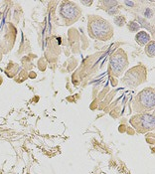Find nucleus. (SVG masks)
<instances>
[{"mask_svg": "<svg viewBox=\"0 0 155 174\" xmlns=\"http://www.w3.org/2000/svg\"><path fill=\"white\" fill-rule=\"evenodd\" d=\"M88 31L89 36L96 40L107 41L113 36V28L110 23L96 15L89 17Z\"/></svg>", "mask_w": 155, "mask_h": 174, "instance_id": "f257e3e1", "label": "nucleus"}, {"mask_svg": "<svg viewBox=\"0 0 155 174\" xmlns=\"http://www.w3.org/2000/svg\"><path fill=\"white\" fill-rule=\"evenodd\" d=\"M155 106V92L152 88H146L136 95L132 102V109L136 112L152 111Z\"/></svg>", "mask_w": 155, "mask_h": 174, "instance_id": "f03ea898", "label": "nucleus"}, {"mask_svg": "<svg viewBox=\"0 0 155 174\" xmlns=\"http://www.w3.org/2000/svg\"><path fill=\"white\" fill-rule=\"evenodd\" d=\"M60 15L66 25H72L77 22L81 17L82 10L77 4L71 1H64L60 6Z\"/></svg>", "mask_w": 155, "mask_h": 174, "instance_id": "7ed1b4c3", "label": "nucleus"}, {"mask_svg": "<svg viewBox=\"0 0 155 174\" xmlns=\"http://www.w3.org/2000/svg\"><path fill=\"white\" fill-rule=\"evenodd\" d=\"M130 123L138 133H146L154 129V115L152 113H138L132 116Z\"/></svg>", "mask_w": 155, "mask_h": 174, "instance_id": "20e7f679", "label": "nucleus"}, {"mask_svg": "<svg viewBox=\"0 0 155 174\" xmlns=\"http://www.w3.org/2000/svg\"><path fill=\"white\" fill-rule=\"evenodd\" d=\"M128 66V59L122 49H118L113 53L110 60V71L114 77H120Z\"/></svg>", "mask_w": 155, "mask_h": 174, "instance_id": "39448f33", "label": "nucleus"}, {"mask_svg": "<svg viewBox=\"0 0 155 174\" xmlns=\"http://www.w3.org/2000/svg\"><path fill=\"white\" fill-rule=\"evenodd\" d=\"M146 80V69L142 65L135 66L127 71L123 78V84L129 88H135Z\"/></svg>", "mask_w": 155, "mask_h": 174, "instance_id": "423d86ee", "label": "nucleus"}, {"mask_svg": "<svg viewBox=\"0 0 155 174\" xmlns=\"http://www.w3.org/2000/svg\"><path fill=\"white\" fill-rule=\"evenodd\" d=\"M135 40L140 45H147L150 42V36L145 31H140L136 34Z\"/></svg>", "mask_w": 155, "mask_h": 174, "instance_id": "0eeeda50", "label": "nucleus"}, {"mask_svg": "<svg viewBox=\"0 0 155 174\" xmlns=\"http://www.w3.org/2000/svg\"><path fill=\"white\" fill-rule=\"evenodd\" d=\"M145 53L148 57H154L155 56V42L154 41H150L148 44L146 45L145 47Z\"/></svg>", "mask_w": 155, "mask_h": 174, "instance_id": "6e6552de", "label": "nucleus"}, {"mask_svg": "<svg viewBox=\"0 0 155 174\" xmlns=\"http://www.w3.org/2000/svg\"><path fill=\"white\" fill-rule=\"evenodd\" d=\"M129 29H130L131 31H136L138 29V25L134 22H131L130 24H129Z\"/></svg>", "mask_w": 155, "mask_h": 174, "instance_id": "1a4fd4ad", "label": "nucleus"}]
</instances>
